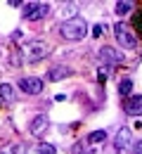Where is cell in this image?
<instances>
[{"mask_svg": "<svg viewBox=\"0 0 142 154\" xmlns=\"http://www.w3.org/2000/svg\"><path fill=\"white\" fill-rule=\"evenodd\" d=\"M0 100H2V102H14V100H17V93H14V88H12L10 83H2V85H0Z\"/></svg>", "mask_w": 142, "mask_h": 154, "instance_id": "obj_11", "label": "cell"}, {"mask_svg": "<svg viewBox=\"0 0 142 154\" xmlns=\"http://www.w3.org/2000/svg\"><path fill=\"white\" fill-rule=\"evenodd\" d=\"M135 147V137L128 128H121L116 135V149H133Z\"/></svg>", "mask_w": 142, "mask_h": 154, "instance_id": "obj_7", "label": "cell"}, {"mask_svg": "<svg viewBox=\"0 0 142 154\" xmlns=\"http://www.w3.org/2000/svg\"><path fill=\"white\" fill-rule=\"evenodd\" d=\"M47 55V45L45 40H29L21 45V59L24 62H38Z\"/></svg>", "mask_w": 142, "mask_h": 154, "instance_id": "obj_2", "label": "cell"}, {"mask_svg": "<svg viewBox=\"0 0 142 154\" xmlns=\"http://www.w3.org/2000/svg\"><path fill=\"white\" fill-rule=\"evenodd\" d=\"M130 93H133V81L130 78H123L121 83H119V95L130 97Z\"/></svg>", "mask_w": 142, "mask_h": 154, "instance_id": "obj_13", "label": "cell"}, {"mask_svg": "<svg viewBox=\"0 0 142 154\" xmlns=\"http://www.w3.org/2000/svg\"><path fill=\"white\" fill-rule=\"evenodd\" d=\"M19 90L21 93H29V95H38L43 93V78L38 76H26L19 81Z\"/></svg>", "mask_w": 142, "mask_h": 154, "instance_id": "obj_5", "label": "cell"}, {"mask_svg": "<svg viewBox=\"0 0 142 154\" xmlns=\"http://www.w3.org/2000/svg\"><path fill=\"white\" fill-rule=\"evenodd\" d=\"M114 36H116V40H119V45L121 48H125V50H133L135 45H137V38H135V33H130L128 31V26L125 24H114Z\"/></svg>", "mask_w": 142, "mask_h": 154, "instance_id": "obj_3", "label": "cell"}, {"mask_svg": "<svg viewBox=\"0 0 142 154\" xmlns=\"http://www.w3.org/2000/svg\"><path fill=\"white\" fill-rule=\"evenodd\" d=\"M47 2H24V19H29V21H38L43 19L45 14H47Z\"/></svg>", "mask_w": 142, "mask_h": 154, "instance_id": "obj_4", "label": "cell"}, {"mask_svg": "<svg viewBox=\"0 0 142 154\" xmlns=\"http://www.w3.org/2000/svg\"><path fill=\"white\" fill-rule=\"evenodd\" d=\"M38 154H55V147L47 145V142H41L38 145Z\"/></svg>", "mask_w": 142, "mask_h": 154, "instance_id": "obj_15", "label": "cell"}, {"mask_svg": "<svg viewBox=\"0 0 142 154\" xmlns=\"http://www.w3.org/2000/svg\"><path fill=\"white\" fill-rule=\"evenodd\" d=\"M119 62H121V55H119L114 48H109V45L100 48V64L104 69H111V66H116Z\"/></svg>", "mask_w": 142, "mask_h": 154, "instance_id": "obj_6", "label": "cell"}, {"mask_svg": "<svg viewBox=\"0 0 142 154\" xmlns=\"http://www.w3.org/2000/svg\"><path fill=\"white\" fill-rule=\"evenodd\" d=\"M59 33H62V38H66V40H83L88 36V24L81 17H71V19H66L59 26Z\"/></svg>", "mask_w": 142, "mask_h": 154, "instance_id": "obj_1", "label": "cell"}, {"mask_svg": "<svg viewBox=\"0 0 142 154\" xmlns=\"http://www.w3.org/2000/svg\"><path fill=\"white\" fill-rule=\"evenodd\" d=\"M107 140V133L104 131H92V133L88 135V142L90 145H97V142H104Z\"/></svg>", "mask_w": 142, "mask_h": 154, "instance_id": "obj_14", "label": "cell"}, {"mask_svg": "<svg viewBox=\"0 0 142 154\" xmlns=\"http://www.w3.org/2000/svg\"><path fill=\"white\" fill-rule=\"evenodd\" d=\"M47 128H50V119H47V116H43V114H38L33 121H31V126H29L31 135H43Z\"/></svg>", "mask_w": 142, "mask_h": 154, "instance_id": "obj_8", "label": "cell"}, {"mask_svg": "<svg viewBox=\"0 0 142 154\" xmlns=\"http://www.w3.org/2000/svg\"><path fill=\"white\" fill-rule=\"evenodd\" d=\"M69 74H71L69 66H52L50 74H47V81H62V78H66Z\"/></svg>", "mask_w": 142, "mask_h": 154, "instance_id": "obj_10", "label": "cell"}, {"mask_svg": "<svg viewBox=\"0 0 142 154\" xmlns=\"http://www.w3.org/2000/svg\"><path fill=\"white\" fill-rule=\"evenodd\" d=\"M123 109H125V114H128V116H142V95L128 97L125 104H123Z\"/></svg>", "mask_w": 142, "mask_h": 154, "instance_id": "obj_9", "label": "cell"}, {"mask_svg": "<svg viewBox=\"0 0 142 154\" xmlns=\"http://www.w3.org/2000/svg\"><path fill=\"white\" fill-rule=\"evenodd\" d=\"M133 10H135V2H133V0H119V2H116V14H119V17L133 12Z\"/></svg>", "mask_w": 142, "mask_h": 154, "instance_id": "obj_12", "label": "cell"}, {"mask_svg": "<svg viewBox=\"0 0 142 154\" xmlns=\"http://www.w3.org/2000/svg\"><path fill=\"white\" fill-rule=\"evenodd\" d=\"M102 33H104V26H102V24H97V26L92 29V36H95V38H100Z\"/></svg>", "mask_w": 142, "mask_h": 154, "instance_id": "obj_17", "label": "cell"}, {"mask_svg": "<svg viewBox=\"0 0 142 154\" xmlns=\"http://www.w3.org/2000/svg\"><path fill=\"white\" fill-rule=\"evenodd\" d=\"M135 26H137V31H140V36H142V12H137L135 14V21H133Z\"/></svg>", "mask_w": 142, "mask_h": 154, "instance_id": "obj_16", "label": "cell"}, {"mask_svg": "<svg viewBox=\"0 0 142 154\" xmlns=\"http://www.w3.org/2000/svg\"><path fill=\"white\" fill-rule=\"evenodd\" d=\"M14 154H29V149L21 147V145H17V147H14Z\"/></svg>", "mask_w": 142, "mask_h": 154, "instance_id": "obj_18", "label": "cell"}]
</instances>
